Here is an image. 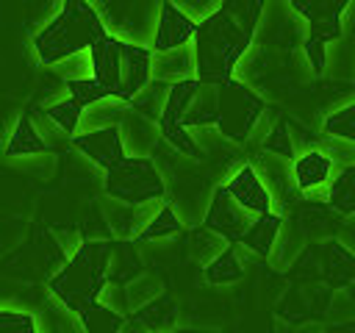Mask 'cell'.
<instances>
[{"instance_id": "1", "label": "cell", "mask_w": 355, "mask_h": 333, "mask_svg": "<svg viewBox=\"0 0 355 333\" xmlns=\"http://www.w3.org/2000/svg\"><path fill=\"white\" fill-rule=\"evenodd\" d=\"M252 36L241 28L227 8H222L214 19L197 28L194 36V56H197V80L225 86L233 80V69L241 56L250 50Z\"/></svg>"}, {"instance_id": "2", "label": "cell", "mask_w": 355, "mask_h": 333, "mask_svg": "<svg viewBox=\"0 0 355 333\" xmlns=\"http://www.w3.org/2000/svg\"><path fill=\"white\" fill-rule=\"evenodd\" d=\"M100 39H105V28L94 6L83 0H64L61 14L33 39V53L47 69L69 56L92 50Z\"/></svg>"}, {"instance_id": "3", "label": "cell", "mask_w": 355, "mask_h": 333, "mask_svg": "<svg viewBox=\"0 0 355 333\" xmlns=\"http://www.w3.org/2000/svg\"><path fill=\"white\" fill-rule=\"evenodd\" d=\"M111 247V239H89L86 247L72 261H67V266L47 283V289L78 314H86L97 302L103 286L108 283Z\"/></svg>"}, {"instance_id": "4", "label": "cell", "mask_w": 355, "mask_h": 333, "mask_svg": "<svg viewBox=\"0 0 355 333\" xmlns=\"http://www.w3.org/2000/svg\"><path fill=\"white\" fill-rule=\"evenodd\" d=\"M105 36L125 47H155L164 0H92Z\"/></svg>"}, {"instance_id": "5", "label": "cell", "mask_w": 355, "mask_h": 333, "mask_svg": "<svg viewBox=\"0 0 355 333\" xmlns=\"http://www.w3.org/2000/svg\"><path fill=\"white\" fill-rule=\"evenodd\" d=\"M164 186H166V203L186 230L205 225V216H208L214 194H216L214 183L205 175V166L166 175Z\"/></svg>"}, {"instance_id": "6", "label": "cell", "mask_w": 355, "mask_h": 333, "mask_svg": "<svg viewBox=\"0 0 355 333\" xmlns=\"http://www.w3.org/2000/svg\"><path fill=\"white\" fill-rule=\"evenodd\" d=\"M250 166L261 178L263 189L269 191L272 214L280 219H291L294 211L302 205V191H300V183L294 175V161L266 153V150H258L250 155Z\"/></svg>"}, {"instance_id": "7", "label": "cell", "mask_w": 355, "mask_h": 333, "mask_svg": "<svg viewBox=\"0 0 355 333\" xmlns=\"http://www.w3.org/2000/svg\"><path fill=\"white\" fill-rule=\"evenodd\" d=\"M166 197L158 200H147V203H128L111 194H100L97 197V208L100 216L108 228V236L114 241H136L144 236V230L153 225V219L166 208Z\"/></svg>"}, {"instance_id": "8", "label": "cell", "mask_w": 355, "mask_h": 333, "mask_svg": "<svg viewBox=\"0 0 355 333\" xmlns=\"http://www.w3.org/2000/svg\"><path fill=\"white\" fill-rule=\"evenodd\" d=\"M266 111V103L261 94H255L252 89L230 80L222 86L219 94V130L225 139H230L233 144L244 147L250 139L252 125L258 122V117Z\"/></svg>"}, {"instance_id": "9", "label": "cell", "mask_w": 355, "mask_h": 333, "mask_svg": "<svg viewBox=\"0 0 355 333\" xmlns=\"http://www.w3.org/2000/svg\"><path fill=\"white\" fill-rule=\"evenodd\" d=\"M105 194L128 200V203H147V200H158L166 197V186L164 178L158 172V166L150 161H133L128 158L125 164H119L116 169L108 172L105 178Z\"/></svg>"}, {"instance_id": "10", "label": "cell", "mask_w": 355, "mask_h": 333, "mask_svg": "<svg viewBox=\"0 0 355 333\" xmlns=\"http://www.w3.org/2000/svg\"><path fill=\"white\" fill-rule=\"evenodd\" d=\"M344 169H338L330 158H324L319 150H311L294 161V175L302 191V203L313 205H330V194L336 180L341 178Z\"/></svg>"}, {"instance_id": "11", "label": "cell", "mask_w": 355, "mask_h": 333, "mask_svg": "<svg viewBox=\"0 0 355 333\" xmlns=\"http://www.w3.org/2000/svg\"><path fill=\"white\" fill-rule=\"evenodd\" d=\"M255 222H258V214L247 211L227 189H216L211 211L205 216V228L222 233L230 244H239V241H244V236L252 230Z\"/></svg>"}, {"instance_id": "12", "label": "cell", "mask_w": 355, "mask_h": 333, "mask_svg": "<svg viewBox=\"0 0 355 333\" xmlns=\"http://www.w3.org/2000/svg\"><path fill=\"white\" fill-rule=\"evenodd\" d=\"M116 130H119L125 158H133V161H150L161 144V125L133 108L119 119Z\"/></svg>"}, {"instance_id": "13", "label": "cell", "mask_w": 355, "mask_h": 333, "mask_svg": "<svg viewBox=\"0 0 355 333\" xmlns=\"http://www.w3.org/2000/svg\"><path fill=\"white\" fill-rule=\"evenodd\" d=\"M291 6L311 25V33H319L327 39L344 36V19L349 11V3H341V0H313V3L294 0Z\"/></svg>"}, {"instance_id": "14", "label": "cell", "mask_w": 355, "mask_h": 333, "mask_svg": "<svg viewBox=\"0 0 355 333\" xmlns=\"http://www.w3.org/2000/svg\"><path fill=\"white\" fill-rule=\"evenodd\" d=\"M153 80L166 83V86H178V83L197 80L194 42H191V44H183V47H178V50L153 53Z\"/></svg>"}, {"instance_id": "15", "label": "cell", "mask_w": 355, "mask_h": 333, "mask_svg": "<svg viewBox=\"0 0 355 333\" xmlns=\"http://www.w3.org/2000/svg\"><path fill=\"white\" fill-rule=\"evenodd\" d=\"M72 150L80 153V155H86L89 161H94V164L103 166L105 172H111V169H116L119 164L128 161L116 128L97 130V133H89V136H78V139L72 142Z\"/></svg>"}, {"instance_id": "16", "label": "cell", "mask_w": 355, "mask_h": 333, "mask_svg": "<svg viewBox=\"0 0 355 333\" xmlns=\"http://www.w3.org/2000/svg\"><path fill=\"white\" fill-rule=\"evenodd\" d=\"M197 36V25L183 17L175 3H164V11H161V22H158V33H155V47L153 53H166V50H178L183 44H191Z\"/></svg>"}, {"instance_id": "17", "label": "cell", "mask_w": 355, "mask_h": 333, "mask_svg": "<svg viewBox=\"0 0 355 333\" xmlns=\"http://www.w3.org/2000/svg\"><path fill=\"white\" fill-rule=\"evenodd\" d=\"M153 80V50L122 44V86L119 97L133 100Z\"/></svg>"}, {"instance_id": "18", "label": "cell", "mask_w": 355, "mask_h": 333, "mask_svg": "<svg viewBox=\"0 0 355 333\" xmlns=\"http://www.w3.org/2000/svg\"><path fill=\"white\" fill-rule=\"evenodd\" d=\"M130 111V100L119 97V94H111L105 100H97L92 105L83 108V117H80V125H78V136H89V133H97V130H108V128H116L119 119Z\"/></svg>"}, {"instance_id": "19", "label": "cell", "mask_w": 355, "mask_h": 333, "mask_svg": "<svg viewBox=\"0 0 355 333\" xmlns=\"http://www.w3.org/2000/svg\"><path fill=\"white\" fill-rule=\"evenodd\" d=\"M94 56V80L105 86L111 94H119L122 86V44L114 39H100L92 47Z\"/></svg>"}, {"instance_id": "20", "label": "cell", "mask_w": 355, "mask_h": 333, "mask_svg": "<svg viewBox=\"0 0 355 333\" xmlns=\"http://www.w3.org/2000/svg\"><path fill=\"white\" fill-rule=\"evenodd\" d=\"M227 191L252 214L263 216V214H272V200H269V191L263 189L261 178L255 175V169L247 164L230 183H227Z\"/></svg>"}, {"instance_id": "21", "label": "cell", "mask_w": 355, "mask_h": 333, "mask_svg": "<svg viewBox=\"0 0 355 333\" xmlns=\"http://www.w3.org/2000/svg\"><path fill=\"white\" fill-rule=\"evenodd\" d=\"M305 241H308V236H305V230L300 228V222H297L294 216H291V219H283V228H280V233H277V241H275V247H272L266 264H269L275 272H286V269L302 255Z\"/></svg>"}, {"instance_id": "22", "label": "cell", "mask_w": 355, "mask_h": 333, "mask_svg": "<svg viewBox=\"0 0 355 333\" xmlns=\"http://www.w3.org/2000/svg\"><path fill=\"white\" fill-rule=\"evenodd\" d=\"M186 247H189L191 261H194V264H200V266L205 269V266H211L219 255H225L233 244H230L222 233H216V230H211V228L200 225V228L189 230V241H186Z\"/></svg>"}, {"instance_id": "23", "label": "cell", "mask_w": 355, "mask_h": 333, "mask_svg": "<svg viewBox=\"0 0 355 333\" xmlns=\"http://www.w3.org/2000/svg\"><path fill=\"white\" fill-rule=\"evenodd\" d=\"M219 94L222 86L216 83H200L197 94L189 103V111L183 117L186 128H197V125H216L219 122Z\"/></svg>"}, {"instance_id": "24", "label": "cell", "mask_w": 355, "mask_h": 333, "mask_svg": "<svg viewBox=\"0 0 355 333\" xmlns=\"http://www.w3.org/2000/svg\"><path fill=\"white\" fill-rule=\"evenodd\" d=\"M322 78L336 83H355V42L341 36L327 44V61Z\"/></svg>"}, {"instance_id": "25", "label": "cell", "mask_w": 355, "mask_h": 333, "mask_svg": "<svg viewBox=\"0 0 355 333\" xmlns=\"http://www.w3.org/2000/svg\"><path fill=\"white\" fill-rule=\"evenodd\" d=\"M125 289H128V302H130V314L133 316L164 297V280L158 275H153V272H141L139 278L125 283Z\"/></svg>"}, {"instance_id": "26", "label": "cell", "mask_w": 355, "mask_h": 333, "mask_svg": "<svg viewBox=\"0 0 355 333\" xmlns=\"http://www.w3.org/2000/svg\"><path fill=\"white\" fill-rule=\"evenodd\" d=\"M169 92H172V86H166V83H158V80H150L133 100H130V108L133 111H139V114H144L147 119H153V122H161L164 119V114H166V103H169Z\"/></svg>"}, {"instance_id": "27", "label": "cell", "mask_w": 355, "mask_h": 333, "mask_svg": "<svg viewBox=\"0 0 355 333\" xmlns=\"http://www.w3.org/2000/svg\"><path fill=\"white\" fill-rule=\"evenodd\" d=\"M139 275H141V261H139V253L133 250V244L130 241H114L111 261H108V280L130 283Z\"/></svg>"}, {"instance_id": "28", "label": "cell", "mask_w": 355, "mask_h": 333, "mask_svg": "<svg viewBox=\"0 0 355 333\" xmlns=\"http://www.w3.org/2000/svg\"><path fill=\"white\" fill-rule=\"evenodd\" d=\"M297 211H302L300 214V228L305 230V236H313V239H322V236H333L336 239V230H338V225L333 228V216H338L330 205H313V203H305V205H300Z\"/></svg>"}, {"instance_id": "29", "label": "cell", "mask_w": 355, "mask_h": 333, "mask_svg": "<svg viewBox=\"0 0 355 333\" xmlns=\"http://www.w3.org/2000/svg\"><path fill=\"white\" fill-rule=\"evenodd\" d=\"M3 158L8 166H14L17 172L36 178V180H50L55 175V166H58V155L53 150H44L36 155H3Z\"/></svg>"}, {"instance_id": "30", "label": "cell", "mask_w": 355, "mask_h": 333, "mask_svg": "<svg viewBox=\"0 0 355 333\" xmlns=\"http://www.w3.org/2000/svg\"><path fill=\"white\" fill-rule=\"evenodd\" d=\"M280 228H283V219H280V216L263 214V216H258V222L252 225V230L244 236L241 244H247L250 250H255V253H261L263 258H269V253H272V247H275V241H277Z\"/></svg>"}, {"instance_id": "31", "label": "cell", "mask_w": 355, "mask_h": 333, "mask_svg": "<svg viewBox=\"0 0 355 333\" xmlns=\"http://www.w3.org/2000/svg\"><path fill=\"white\" fill-rule=\"evenodd\" d=\"M313 150H319L324 158H330V161H333L338 169H344V172H352V169H355V142H352V139L319 133Z\"/></svg>"}, {"instance_id": "32", "label": "cell", "mask_w": 355, "mask_h": 333, "mask_svg": "<svg viewBox=\"0 0 355 333\" xmlns=\"http://www.w3.org/2000/svg\"><path fill=\"white\" fill-rule=\"evenodd\" d=\"M44 308L53 319V327L55 333H89L86 322H83V314H78L75 308H69L61 297H55L53 291H47L44 297Z\"/></svg>"}, {"instance_id": "33", "label": "cell", "mask_w": 355, "mask_h": 333, "mask_svg": "<svg viewBox=\"0 0 355 333\" xmlns=\"http://www.w3.org/2000/svg\"><path fill=\"white\" fill-rule=\"evenodd\" d=\"M327 275L336 289H347L355 280V255L347 253L336 239L327 244Z\"/></svg>"}, {"instance_id": "34", "label": "cell", "mask_w": 355, "mask_h": 333, "mask_svg": "<svg viewBox=\"0 0 355 333\" xmlns=\"http://www.w3.org/2000/svg\"><path fill=\"white\" fill-rule=\"evenodd\" d=\"M47 72H53L58 80L64 83H78V80H92L94 78V56L92 50L86 53H78V56H69L53 67H47Z\"/></svg>"}, {"instance_id": "35", "label": "cell", "mask_w": 355, "mask_h": 333, "mask_svg": "<svg viewBox=\"0 0 355 333\" xmlns=\"http://www.w3.org/2000/svg\"><path fill=\"white\" fill-rule=\"evenodd\" d=\"M31 122H33V128H36V133L42 136V142H44V147L50 150V147H55V150H72V136L47 114V111H39V108H31Z\"/></svg>"}, {"instance_id": "36", "label": "cell", "mask_w": 355, "mask_h": 333, "mask_svg": "<svg viewBox=\"0 0 355 333\" xmlns=\"http://www.w3.org/2000/svg\"><path fill=\"white\" fill-rule=\"evenodd\" d=\"M44 142L42 136L36 133L33 122H31V111L25 114V119L19 122L17 133L11 136V142L3 147V155H36V153H44Z\"/></svg>"}, {"instance_id": "37", "label": "cell", "mask_w": 355, "mask_h": 333, "mask_svg": "<svg viewBox=\"0 0 355 333\" xmlns=\"http://www.w3.org/2000/svg\"><path fill=\"white\" fill-rule=\"evenodd\" d=\"M197 86H200V80H189V83H178V86H172V92H169V103H166V114H164L161 122L183 125V117H186V111H189L191 97L197 94ZM161 122H158V125H161Z\"/></svg>"}, {"instance_id": "38", "label": "cell", "mask_w": 355, "mask_h": 333, "mask_svg": "<svg viewBox=\"0 0 355 333\" xmlns=\"http://www.w3.org/2000/svg\"><path fill=\"white\" fill-rule=\"evenodd\" d=\"M241 275H244V269H241V264H239L233 247H230L225 255H219L211 266H205V280H208L211 286H227V283H236Z\"/></svg>"}, {"instance_id": "39", "label": "cell", "mask_w": 355, "mask_h": 333, "mask_svg": "<svg viewBox=\"0 0 355 333\" xmlns=\"http://www.w3.org/2000/svg\"><path fill=\"white\" fill-rule=\"evenodd\" d=\"M180 233H189L183 225H180V219L175 216V211L166 205L155 219H153V225L144 230V236H141V241H169V239H178Z\"/></svg>"}, {"instance_id": "40", "label": "cell", "mask_w": 355, "mask_h": 333, "mask_svg": "<svg viewBox=\"0 0 355 333\" xmlns=\"http://www.w3.org/2000/svg\"><path fill=\"white\" fill-rule=\"evenodd\" d=\"M83 322H86L89 333H122V327H125L128 319L94 302V305L83 314Z\"/></svg>"}, {"instance_id": "41", "label": "cell", "mask_w": 355, "mask_h": 333, "mask_svg": "<svg viewBox=\"0 0 355 333\" xmlns=\"http://www.w3.org/2000/svg\"><path fill=\"white\" fill-rule=\"evenodd\" d=\"M330 208L338 216L355 214V169L352 172H341V178L336 180L333 194H330Z\"/></svg>"}, {"instance_id": "42", "label": "cell", "mask_w": 355, "mask_h": 333, "mask_svg": "<svg viewBox=\"0 0 355 333\" xmlns=\"http://www.w3.org/2000/svg\"><path fill=\"white\" fill-rule=\"evenodd\" d=\"M136 319H139V322H144V325H150L155 333H172L175 308H172V302H169L166 297H161L158 302H153V305H147L144 311H139V314H136Z\"/></svg>"}, {"instance_id": "43", "label": "cell", "mask_w": 355, "mask_h": 333, "mask_svg": "<svg viewBox=\"0 0 355 333\" xmlns=\"http://www.w3.org/2000/svg\"><path fill=\"white\" fill-rule=\"evenodd\" d=\"M172 3H175V8H178L183 17H189L197 28L205 25L208 19H214V17L225 8L222 0H172Z\"/></svg>"}, {"instance_id": "44", "label": "cell", "mask_w": 355, "mask_h": 333, "mask_svg": "<svg viewBox=\"0 0 355 333\" xmlns=\"http://www.w3.org/2000/svg\"><path fill=\"white\" fill-rule=\"evenodd\" d=\"M97 305H103V308H108V311H114V314H119L125 319L133 316L130 314V302H128V289H125V283H116V280H108L103 286V291L97 294Z\"/></svg>"}, {"instance_id": "45", "label": "cell", "mask_w": 355, "mask_h": 333, "mask_svg": "<svg viewBox=\"0 0 355 333\" xmlns=\"http://www.w3.org/2000/svg\"><path fill=\"white\" fill-rule=\"evenodd\" d=\"M322 133H330V136H341V139H352L355 142V103L333 111L322 122Z\"/></svg>"}, {"instance_id": "46", "label": "cell", "mask_w": 355, "mask_h": 333, "mask_svg": "<svg viewBox=\"0 0 355 333\" xmlns=\"http://www.w3.org/2000/svg\"><path fill=\"white\" fill-rule=\"evenodd\" d=\"M280 122V114L275 111V108H269L266 105V111L258 117V122L252 125V130H250V139H247V144H244V150L252 155V153H258V150H263V144H266V139H269V133L275 130V125Z\"/></svg>"}, {"instance_id": "47", "label": "cell", "mask_w": 355, "mask_h": 333, "mask_svg": "<svg viewBox=\"0 0 355 333\" xmlns=\"http://www.w3.org/2000/svg\"><path fill=\"white\" fill-rule=\"evenodd\" d=\"M263 150L266 153H275V155H283V158H297V153H294V139H291V128H288V119H283L280 117V122L275 125V130L269 133V139H266V144H263Z\"/></svg>"}, {"instance_id": "48", "label": "cell", "mask_w": 355, "mask_h": 333, "mask_svg": "<svg viewBox=\"0 0 355 333\" xmlns=\"http://www.w3.org/2000/svg\"><path fill=\"white\" fill-rule=\"evenodd\" d=\"M72 139H75V133H78V125H80V117H83V105L80 103H75V100H67V103H58V105H53L50 111H47Z\"/></svg>"}, {"instance_id": "49", "label": "cell", "mask_w": 355, "mask_h": 333, "mask_svg": "<svg viewBox=\"0 0 355 333\" xmlns=\"http://www.w3.org/2000/svg\"><path fill=\"white\" fill-rule=\"evenodd\" d=\"M50 233H53V239H55V244L61 247V253H64L67 261H72V258L86 247V241H89V239H86L80 230H75V228H53Z\"/></svg>"}, {"instance_id": "50", "label": "cell", "mask_w": 355, "mask_h": 333, "mask_svg": "<svg viewBox=\"0 0 355 333\" xmlns=\"http://www.w3.org/2000/svg\"><path fill=\"white\" fill-rule=\"evenodd\" d=\"M69 94H72V100H75V103H80L83 108H86V105H92V103H97V100L111 97V92H108L105 86H100L94 78H92V80L69 83Z\"/></svg>"}, {"instance_id": "51", "label": "cell", "mask_w": 355, "mask_h": 333, "mask_svg": "<svg viewBox=\"0 0 355 333\" xmlns=\"http://www.w3.org/2000/svg\"><path fill=\"white\" fill-rule=\"evenodd\" d=\"M327 316H330V322H336V325L355 319V300L347 294V289H336V291H333Z\"/></svg>"}, {"instance_id": "52", "label": "cell", "mask_w": 355, "mask_h": 333, "mask_svg": "<svg viewBox=\"0 0 355 333\" xmlns=\"http://www.w3.org/2000/svg\"><path fill=\"white\" fill-rule=\"evenodd\" d=\"M333 39H327V36H319V33H311L308 36V42H305V56H308V61H311V67H313V72L322 78L324 75V61H327V44H330Z\"/></svg>"}, {"instance_id": "53", "label": "cell", "mask_w": 355, "mask_h": 333, "mask_svg": "<svg viewBox=\"0 0 355 333\" xmlns=\"http://www.w3.org/2000/svg\"><path fill=\"white\" fill-rule=\"evenodd\" d=\"M0 333H36L31 314H0Z\"/></svg>"}, {"instance_id": "54", "label": "cell", "mask_w": 355, "mask_h": 333, "mask_svg": "<svg viewBox=\"0 0 355 333\" xmlns=\"http://www.w3.org/2000/svg\"><path fill=\"white\" fill-rule=\"evenodd\" d=\"M336 241L355 255V214H347L338 219V230H336Z\"/></svg>"}, {"instance_id": "55", "label": "cell", "mask_w": 355, "mask_h": 333, "mask_svg": "<svg viewBox=\"0 0 355 333\" xmlns=\"http://www.w3.org/2000/svg\"><path fill=\"white\" fill-rule=\"evenodd\" d=\"M233 253H236V258H239V264H241V269H244V272H247L250 266H261V264L266 261L261 253L250 250V247H247V244H241V241H239V244H233Z\"/></svg>"}, {"instance_id": "56", "label": "cell", "mask_w": 355, "mask_h": 333, "mask_svg": "<svg viewBox=\"0 0 355 333\" xmlns=\"http://www.w3.org/2000/svg\"><path fill=\"white\" fill-rule=\"evenodd\" d=\"M122 333H155L150 325H144V322H139L136 316H130L128 322H125V327H122Z\"/></svg>"}, {"instance_id": "57", "label": "cell", "mask_w": 355, "mask_h": 333, "mask_svg": "<svg viewBox=\"0 0 355 333\" xmlns=\"http://www.w3.org/2000/svg\"><path fill=\"white\" fill-rule=\"evenodd\" d=\"M288 333H324V327H322L319 322H302V325L291 327Z\"/></svg>"}]
</instances>
